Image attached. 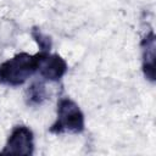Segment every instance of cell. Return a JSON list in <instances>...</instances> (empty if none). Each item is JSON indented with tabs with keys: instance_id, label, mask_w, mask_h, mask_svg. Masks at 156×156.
Instances as JSON below:
<instances>
[{
	"instance_id": "cell-3",
	"label": "cell",
	"mask_w": 156,
	"mask_h": 156,
	"mask_svg": "<svg viewBox=\"0 0 156 156\" xmlns=\"http://www.w3.org/2000/svg\"><path fill=\"white\" fill-rule=\"evenodd\" d=\"M34 152V134L27 126H16L11 130L4 149L2 155H23L30 156Z\"/></svg>"
},
{
	"instance_id": "cell-5",
	"label": "cell",
	"mask_w": 156,
	"mask_h": 156,
	"mask_svg": "<svg viewBox=\"0 0 156 156\" xmlns=\"http://www.w3.org/2000/svg\"><path fill=\"white\" fill-rule=\"evenodd\" d=\"M141 67L143 73L147 80L151 83L155 82V34L154 30H149L143 38L141 43Z\"/></svg>"
},
{
	"instance_id": "cell-6",
	"label": "cell",
	"mask_w": 156,
	"mask_h": 156,
	"mask_svg": "<svg viewBox=\"0 0 156 156\" xmlns=\"http://www.w3.org/2000/svg\"><path fill=\"white\" fill-rule=\"evenodd\" d=\"M26 104L28 106H39L48 99L46 87L41 80L33 82L26 90Z\"/></svg>"
},
{
	"instance_id": "cell-2",
	"label": "cell",
	"mask_w": 156,
	"mask_h": 156,
	"mask_svg": "<svg viewBox=\"0 0 156 156\" xmlns=\"http://www.w3.org/2000/svg\"><path fill=\"white\" fill-rule=\"evenodd\" d=\"M56 121L51 124L49 132L54 134L82 133L85 127L84 113L80 107L69 98H61L57 101Z\"/></svg>"
},
{
	"instance_id": "cell-1",
	"label": "cell",
	"mask_w": 156,
	"mask_h": 156,
	"mask_svg": "<svg viewBox=\"0 0 156 156\" xmlns=\"http://www.w3.org/2000/svg\"><path fill=\"white\" fill-rule=\"evenodd\" d=\"M38 69V56L20 52L0 63V84L20 87Z\"/></svg>"
},
{
	"instance_id": "cell-7",
	"label": "cell",
	"mask_w": 156,
	"mask_h": 156,
	"mask_svg": "<svg viewBox=\"0 0 156 156\" xmlns=\"http://www.w3.org/2000/svg\"><path fill=\"white\" fill-rule=\"evenodd\" d=\"M30 35L32 38L35 40V43L38 44L40 51H44V52H50L51 50V46H52V40L49 35H46L45 33L41 32L40 28H37V27H33L32 30H30Z\"/></svg>"
},
{
	"instance_id": "cell-4",
	"label": "cell",
	"mask_w": 156,
	"mask_h": 156,
	"mask_svg": "<svg viewBox=\"0 0 156 156\" xmlns=\"http://www.w3.org/2000/svg\"><path fill=\"white\" fill-rule=\"evenodd\" d=\"M38 56V69L39 74L50 82H58L67 72V62L57 54H50L39 51Z\"/></svg>"
}]
</instances>
